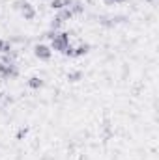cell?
Listing matches in <instances>:
<instances>
[{
    "instance_id": "1",
    "label": "cell",
    "mask_w": 159,
    "mask_h": 160,
    "mask_svg": "<svg viewBox=\"0 0 159 160\" xmlns=\"http://www.w3.org/2000/svg\"><path fill=\"white\" fill-rule=\"evenodd\" d=\"M69 45L71 43H69V34L68 32H56L54 39H51V48L58 50V52H64Z\"/></svg>"
},
{
    "instance_id": "2",
    "label": "cell",
    "mask_w": 159,
    "mask_h": 160,
    "mask_svg": "<svg viewBox=\"0 0 159 160\" xmlns=\"http://www.w3.org/2000/svg\"><path fill=\"white\" fill-rule=\"evenodd\" d=\"M19 75V69H17V65L15 63H4V62H0V77L2 78H15Z\"/></svg>"
},
{
    "instance_id": "3",
    "label": "cell",
    "mask_w": 159,
    "mask_h": 160,
    "mask_svg": "<svg viewBox=\"0 0 159 160\" xmlns=\"http://www.w3.org/2000/svg\"><path fill=\"white\" fill-rule=\"evenodd\" d=\"M15 8H19V9L23 11V17H25L26 21H32V19L36 17V9L32 8V4H28V2H25V0H17V2H15Z\"/></svg>"
},
{
    "instance_id": "4",
    "label": "cell",
    "mask_w": 159,
    "mask_h": 160,
    "mask_svg": "<svg viewBox=\"0 0 159 160\" xmlns=\"http://www.w3.org/2000/svg\"><path fill=\"white\" fill-rule=\"evenodd\" d=\"M34 54H36L40 60H51V56H52V48L41 43V45H36V47H34Z\"/></svg>"
},
{
    "instance_id": "5",
    "label": "cell",
    "mask_w": 159,
    "mask_h": 160,
    "mask_svg": "<svg viewBox=\"0 0 159 160\" xmlns=\"http://www.w3.org/2000/svg\"><path fill=\"white\" fill-rule=\"evenodd\" d=\"M88 50H90V45H86V43H84V45H79V47H73L71 56H73V58H77V56H84Z\"/></svg>"
},
{
    "instance_id": "6",
    "label": "cell",
    "mask_w": 159,
    "mask_h": 160,
    "mask_svg": "<svg viewBox=\"0 0 159 160\" xmlns=\"http://www.w3.org/2000/svg\"><path fill=\"white\" fill-rule=\"evenodd\" d=\"M71 4V0H51V8L52 9H64Z\"/></svg>"
},
{
    "instance_id": "7",
    "label": "cell",
    "mask_w": 159,
    "mask_h": 160,
    "mask_svg": "<svg viewBox=\"0 0 159 160\" xmlns=\"http://www.w3.org/2000/svg\"><path fill=\"white\" fill-rule=\"evenodd\" d=\"M11 52H13V47H11V43H9V41L0 39V54H11Z\"/></svg>"
},
{
    "instance_id": "8",
    "label": "cell",
    "mask_w": 159,
    "mask_h": 160,
    "mask_svg": "<svg viewBox=\"0 0 159 160\" xmlns=\"http://www.w3.org/2000/svg\"><path fill=\"white\" fill-rule=\"evenodd\" d=\"M28 88H32V89H40L43 88V80L40 77H32V78H28Z\"/></svg>"
},
{
    "instance_id": "9",
    "label": "cell",
    "mask_w": 159,
    "mask_h": 160,
    "mask_svg": "<svg viewBox=\"0 0 159 160\" xmlns=\"http://www.w3.org/2000/svg\"><path fill=\"white\" fill-rule=\"evenodd\" d=\"M82 78V73L80 71H71V73H68V80L69 82H79Z\"/></svg>"
},
{
    "instance_id": "10",
    "label": "cell",
    "mask_w": 159,
    "mask_h": 160,
    "mask_svg": "<svg viewBox=\"0 0 159 160\" xmlns=\"http://www.w3.org/2000/svg\"><path fill=\"white\" fill-rule=\"evenodd\" d=\"M62 22H64V21H62L60 17H54V19L51 21V30H54V32H58V28L62 26Z\"/></svg>"
},
{
    "instance_id": "11",
    "label": "cell",
    "mask_w": 159,
    "mask_h": 160,
    "mask_svg": "<svg viewBox=\"0 0 159 160\" xmlns=\"http://www.w3.org/2000/svg\"><path fill=\"white\" fill-rule=\"evenodd\" d=\"M26 134H28V127H21V128L17 130V140H23V138H26Z\"/></svg>"
},
{
    "instance_id": "12",
    "label": "cell",
    "mask_w": 159,
    "mask_h": 160,
    "mask_svg": "<svg viewBox=\"0 0 159 160\" xmlns=\"http://www.w3.org/2000/svg\"><path fill=\"white\" fill-rule=\"evenodd\" d=\"M105 4H109V6H112V4H120V2H125V0H103Z\"/></svg>"
},
{
    "instance_id": "13",
    "label": "cell",
    "mask_w": 159,
    "mask_h": 160,
    "mask_svg": "<svg viewBox=\"0 0 159 160\" xmlns=\"http://www.w3.org/2000/svg\"><path fill=\"white\" fill-rule=\"evenodd\" d=\"M2 95H4V93H2V91H0V99H2Z\"/></svg>"
},
{
    "instance_id": "14",
    "label": "cell",
    "mask_w": 159,
    "mask_h": 160,
    "mask_svg": "<svg viewBox=\"0 0 159 160\" xmlns=\"http://www.w3.org/2000/svg\"><path fill=\"white\" fill-rule=\"evenodd\" d=\"M148 2H154V0H148Z\"/></svg>"
}]
</instances>
